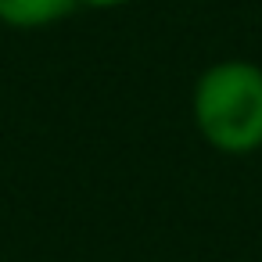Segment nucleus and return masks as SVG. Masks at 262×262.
Returning a JSON list of instances; mask_svg holds the SVG:
<instances>
[{"mask_svg":"<svg viewBox=\"0 0 262 262\" xmlns=\"http://www.w3.org/2000/svg\"><path fill=\"white\" fill-rule=\"evenodd\" d=\"M194 119L205 140L226 155L262 147V69L251 61L208 69L194 90Z\"/></svg>","mask_w":262,"mask_h":262,"instance_id":"f257e3e1","label":"nucleus"},{"mask_svg":"<svg viewBox=\"0 0 262 262\" xmlns=\"http://www.w3.org/2000/svg\"><path fill=\"white\" fill-rule=\"evenodd\" d=\"M76 0H0V18L11 26H47L72 11Z\"/></svg>","mask_w":262,"mask_h":262,"instance_id":"f03ea898","label":"nucleus"},{"mask_svg":"<svg viewBox=\"0 0 262 262\" xmlns=\"http://www.w3.org/2000/svg\"><path fill=\"white\" fill-rule=\"evenodd\" d=\"M90 8H115V4H126V0H83Z\"/></svg>","mask_w":262,"mask_h":262,"instance_id":"7ed1b4c3","label":"nucleus"}]
</instances>
